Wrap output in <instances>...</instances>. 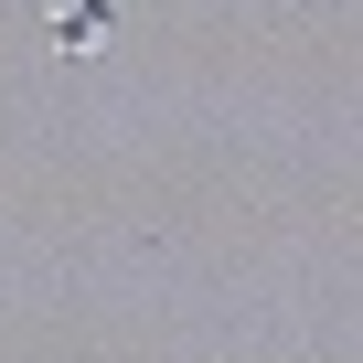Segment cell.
Returning <instances> with one entry per match:
<instances>
[{
  "mask_svg": "<svg viewBox=\"0 0 363 363\" xmlns=\"http://www.w3.org/2000/svg\"><path fill=\"white\" fill-rule=\"evenodd\" d=\"M54 33H65V43H96V33H107V11H96V0H65V11H54Z\"/></svg>",
  "mask_w": 363,
  "mask_h": 363,
  "instance_id": "obj_1",
  "label": "cell"
}]
</instances>
